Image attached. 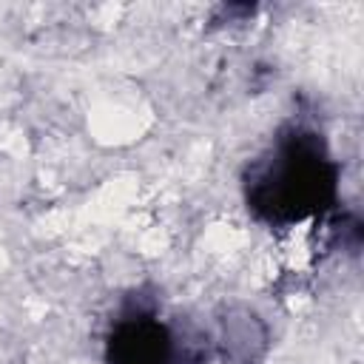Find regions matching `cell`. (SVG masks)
Listing matches in <instances>:
<instances>
[{"label":"cell","mask_w":364,"mask_h":364,"mask_svg":"<svg viewBox=\"0 0 364 364\" xmlns=\"http://www.w3.org/2000/svg\"><path fill=\"white\" fill-rule=\"evenodd\" d=\"M336 196V162L313 131L293 128L253 165L247 205L267 222L287 225L321 213Z\"/></svg>","instance_id":"cell-1"},{"label":"cell","mask_w":364,"mask_h":364,"mask_svg":"<svg viewBox=\"0 0 364 364\" xmlns=\"http://www.w3.org/2000/svg\"><path fill=\"white\" fill-rule=\"evenodd\" d=\"M108 364H173L171 333L145 313L119 318L108 341Z\"/></svg>","instance_id":"cell-2"}]
</instances>
